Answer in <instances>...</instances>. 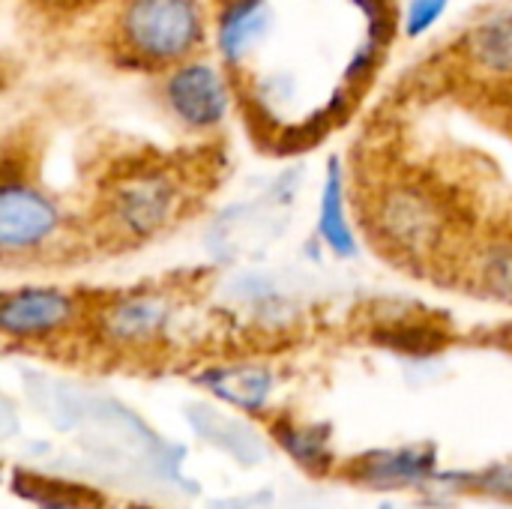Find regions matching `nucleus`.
I'll return each instance as SVG.
<instances>
[{"label": "nucleus", "mask_w": 512, "mask_h": 509, "mask_svg": "<svg viewBox=\"0 0 512 509\" xmlns=\"http://www.w3.org/2000/svg\"><path fill=\"white\" fill-rule=\"evenodd\" d=\"M366 225L375 243L405 264H432L453 228L441 198L414 180H393L372 192Z\"/></svg>", "instance_id": "nucleus-1"}, {"label": "nucleus", "mask_w": 512, "mask_h": 509, "mask_svg": "<svg viewBox=\"0 0 512 509\" xmlns=\"http://www.w3.org/2000/svg\"><path fill=\"white\" fill-rule=\"evenodd\" d=\"M117 36L135 60L171 69L198 57L207 42V15L201 0H123Z\"/></svg>", "instance_id": "nucleus-2"}, {"label": "nucleus", "mask_w": 512, "mask_h": 509, "mask_svg": "<svg viewBox=\"0 0 512 509\" xmlns=\"http://www.w3.org/2000/svg\"><path fill=\"white\" fill-rule=\"evenodd\" d=\"M186 201V186L174 168L144 165L123 171L102 201L105 228L123 243H144L168 228Z\"/></svg>", "instance_id": "nucleus-3"}, {"label": "nucleus", "mask_w": 512, "mask_h": 509, "mask_svg": "<svg viewBox=\"0 0 512 509\" xmlns=\"http://www.w3.org/2000/svg\"><path fill=\"white\" fill-rule=\"evenodd\" d=\"M162 99L180 126L192 132H210L228 120L234 108V87L222 66L192 57L165 69Z\"/></svg>", "instance_id": "nucleus-4"}, {"label": "nucleus", "mask_w": 512, "mask_h": 509, "mask_svg": "<svg viewBox=\"0 0 512 509\" xmlns=\"http://www.w3.org/2000/svg\"><path fill=\"white\" fill-rule=\"evenodd\" d=\"M63 231V210L24 177H6L0 189V249L6 258L45 249Z\"/></svg>", "instance_id": "nucleus-5"}, {"label": "nucleus", "mask_w": 512, "mask_h": 509, "mask_svg": "<svg viewBox=\"0 0 512 509\" xmlns=\"http://www.w3.org/2000/svg\"><path fill=\"white\" fill-rule=\"evenodd\" d=\"M78 297L63 288L21 285L9 288L0 303V327L6 339H48L78 318Z\"/></svg>", "instance_id": "nucleus-6"}, {"label": "nucleus", "mask_w": 512, "mask_h": 509, "mask_svg": "<svg viewBox=\"0 0 512 509\" xmlns=\"http://www.w3.org/2000/svg\"><path fill=\"white\" fill-rule=\"evenodd\" d=\"M276 27L273 0H222L216 15V51L222 66H246Z\"/></svg>", "instance_id": "nucleus-7"}, {"label": "nucleus", "mask_w": 512, "mask_h": 509, "mask_svg": "<svg viewBox=\"0 0 512 509\" xmlns=\"http://www.w3.org/2000/svg\"><path fill=\"white\" fill-rule=\"evenodd\" d=\"M171 324V306L159 294H126L99 312V333L117 348L156 342Z\"/></svg>", "instance_id": "nucleus-8"}, {"label": "nucleus", "mask_w": 512, "mask_h": 509, "mask_svg": "<svg viewBox=\"0 0 512 509\" xmlns=\"http://www.w3.org/2000/svg\"><path fill=\"white\" fill-rule=\"evenodd\" d=\"M465 66L486 81H512V6L477 18L459 42Z\"/></svg>", "instance_id": "nucleus-9"}, {"label": "nucleus", "mask_w": 512, "mask_h": 509, "mask_svg": "<svg viewBox=\"0 0 512 509\" xmlns=\"http://www.w3.org/2000/svg\"><path fill=\"white\" fill-rule=\"evenodd\" d=\"M318 237L327 246V252L336 255V258H354L360 252L357 225H354L351 207H348V183H345L342 162L336 156L327 162L324 183H321V198H318Z\"/></svg>", "instance_id": "nucleus-10"}, {"label": "nucleus", "mask_w": 512, "mask_h": 509, "mask_svg": "<svg viewBox=\"0 0 512 509\" xmlns=\"http://www.w3.org/2000/svg\"><path fill=\"white\" fill-rule=\"evenodd\" d=\"M435 474V450L405 447V450H375L351 465V477L372 489L417 486Z\"/></svg>", "instance_id": "nucleus-11"}, {"label": "nucleus", "mask_w": 512, "mask_h": 509, "mask_svg": "<svg viewBox=\"0 0 512 509\" xmlns=\"http://www.w3.org/2000/svg\"><path fill=\"white\" fill-rule=\"evenodd\" d=\"M465 279L474 294L512 303V237H489L465 258Z\"/></svg>", "instance_id": "nucleus-12"}, {"label": "nucleus", "mask_w": 512, "mask_h": 509, "mask_svg": "<svg viewBox=\"0 0 512 509\" xmlns=\"http://www.w3.org/2000/svg\"><path fill=\"white\" fill-rule=\"evenodd\" d=\"M201 387L216 393L219 399L243 408V411H261L273 393V375L261 366H228L213 369L198 378Z\"/></svg>", "instance_id": "nucleus-13"}, {"label": "nucleus", "mask_w": 512, "mask_h": 509, "mask_svg": "<svg viewBox=\"0 0 512 509\" xmlns=\"http://www.w3.org/2000/svg\"><path fill=\"white\" fill-rule=\"evenodd\" d=\"M273 438L285 453L294 456L309 474H327L333 468V450H330V429L327 426H294V423H276Z\"/></svg>", "instance_id": "nucleus-14"}, {"label": "nucleus", "mask_w": 512, "mask_h": 509, "mask_svg": "<svg viewBox=\"0 0 512 509\" xmlns=\"http://www.w3.org/2000/svg\"><path fill=\"white\" fill-rule=\"evenodd\" d=\"M450 3L453 0H405V12L399 21L402 33L408 39H423L426 33H432L444 21Z\"/></svg>", "instance_id": "nucleus-15"}, {"label": "nucleus", "mask_w": 512, "mask_h": 509, "mask_svg": "<svg viewBox=\"0 0 512 509\" xmlns=\"http://www.w3.org/2000/svg\"><path fill=\"white\" fill-rule=\"evenodd\" d=\"M465 483H471L489 495H498V498H512V468H492L483 477H465Z\"/></svg>", "instance_id": "nucleus-16"}, {"label": "nucleus", "mask_w": 512, "mask_h": 509, "mask_svg": "<svg viewBox=\"0 0 512 509\" xmlns=\"http://www.w3.org/2000/svg\"><path fill=\"white\" fill-rule=\"evenodd\" d=\"M72 3H96V0H72Z\"/></svg>", "instance_id": "nucleus-17"}]
</instances>
